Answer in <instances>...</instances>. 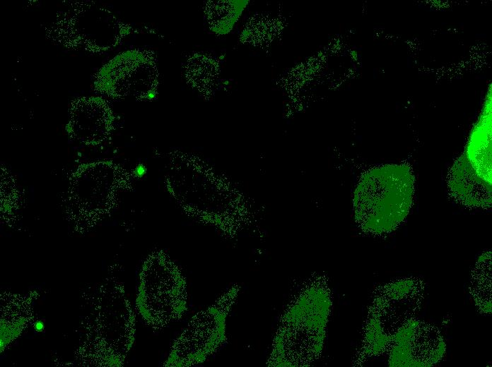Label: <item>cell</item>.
<instances>
[{"mask_svg": "<svg viewBox=\"0 0 492 367\" xmlns=\"http://www.w3.org/2000/svg\"><path fill=\"white\" fill-rule=\"evenodd\" d=\"M414 176L406 164L375 168L361 179L354 198L356 218L374 234L394 230L406 217L413 202Z\"/></svg>", "mask_w": 492, "mask_h": 367, "instance_id": "cell-1", "label": "cell"}, {"mask_svg": "<svg viewBox=\"0 0 492 367\" xmlns=\"http://www.w3.org/2000/svg\"><path fill=\"white\" fill-rule=\"evenodd\" d=\"M136 306L144 322L156 330L180 320L188 311L186 277L163 251L152 253L142 265Z\"/></svg>", "mask_w": 492, "mask_h": 367, "instance_id": "cell-2", "label": "cell"}, {"mask_svg": "<svg viewBox=\"0 0 492 367\" xmlns=\"http://www.w3.org/2000/svg\"><path fill=\"white\" fill-rule=\"evenodd\" d=\"M110 11L92 1H71L45 27L46 37L68 49L100 53L130 32Z\"/></svg>", "mask_w": 492, "mask_h": 367, "instance_id": "cell-3", "label": "cell"}, {"mask_svg": "<svg viewBox=\"0 0 492 367\" xmlns=\"http://www.w3.org/2000/svg\"><path fill=\"white\" fill-rule=\"evenodd\" d=\"M451 195L460 203L476 207L491 205V105L487 100L463 154L448 176Z\"/></svg>", "mask_w": 492, "mask_h": 367, "instance_id": "cell-4", "label": "cell"}, {"mask_svg": "<svg viewBox=\"0 0 492 367\" xmlns=\"http://www.w3.org/2000/svg\"><path fill=\"white\" fill-rule=\"evenodd\" d=\"M239 289L233 286L190 318L173 341L163 366H198L218 351L226 341V320Z\"/></svg>", "mask_w": 492, "mask_h": 367, "instance_id": "cell-5", "label": "cell"}, {"mask_svg": "<svg viewBox=\"0 0 492 367\" xmlns=\"http://www.w3.org/2000/svg\"><path fill=\"white\" fill-rule=\"evenodd\" d=\"M375 298L365 332V347L370 354L388 349L397 331L414 318L423 295L421 281L405 279L386 285Z\"/></svg>", "mask_w": 492, "mask_h": 367, "instance_id": "cell-6", "label": "cell"}, {"mask_svg": "<svg viewBox=\"0 0 492 367\" xmlns=\"http://www.w3.org/2000/svg\"><path fill=\"white\" fill-rule=\"evenodd\" d=\"M156 68L148 54L131 50L117 55L101 67L93 85L100 93L107 97L133 95L153 99L156 94Z\"/></svg>", "mask_w": 492, "mask_h": 367, "instance_id": "cell-7", "label": "cell"}, {"mask_svg": "<svg viewBox=\"0 0 492 367\" xmlns=\"http://www.w3.org/2000/svg\"><path fill=\"white\" fill-rule=\"evenodd\" d=\"M121 186V172L113 162L83 163L70 176L68 202L80 217L100 216L111 207Z\"/></svg>", "mask_w": 492, "mask_h": 367, "instance_id": "cell-8", "label": "cell"}, {"mask_svg": "<svg viewBox=\"0 0 492 367\" xmlns=\"http://www.w3.org/2000/svg\"><path fill=\"white\" fill-rule=\"evenodd\" d=\"M445 343L434 326L414 318L394 335L388 350L390 366H431L445 353Z\"/></svg>", "mask_w": 492, "mask_h": 367, "instance_id": "cell-9", "label": "cell"}, {"mask_svg": "<svg viewBox=\"0 0 492 367\" xmlns=\"http://www.w3.org/2000/svg\"><path fill=\"white\" fill-rule=\"evenodd\" d=\"M114 116L107 102L100 97L74 100L69 109L66 132L69 137L86 145H98L110 136Z\"/></svg>", "mask_w": 492, "mask_h": 367, "instance_id": "cell-10", "label": "cell"}, {"mask_svg": "<svg viewBox=\"0 0 492 367\" xmlns=\"http://www.w3.org/2000/svg\"><path fill=\"white\" fill-rule=\"evenodd\" d=\"M491 252H487L480 257L471 279L472 295L484 313H491Z\"/></svg>", "mask_w": 492, "mask_h": 367, "instance_id": "cell-11", "label": "cell"}, {"mask_svg": "<svg viewBox=\"0 0 492 367\" xmlns=\"http://www.w3.org/2000/svg\"><path fill=\"white\" fill-rule=\"evenodd\" d=\"M146 168L144 166H138L134 170L136 176L140 177L146 174Z\"/></svg>", "mask_w": 492, "mask_h": 367, "instance_id": "cell-12", "label": "cell"}, {"mask_svg": "<svg viewBox=\"0 0 492 367\" xmlns=\"http://www.w3.org/2000/svg\"><path fill=\"white\" fill-rule=\"evenodd\" d=\"M44 323L42 321H37L34 325V328L36 331L40 332L44 330Z\"/></svg>", "mask_w": 492, "mask_h": 367, "instance_id": "cell-13", "label": "cell"}]
</instances>
